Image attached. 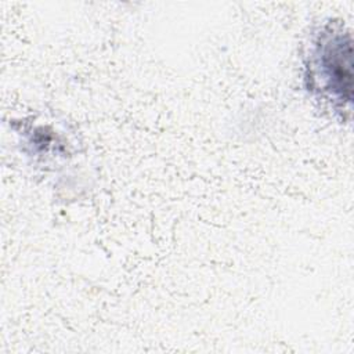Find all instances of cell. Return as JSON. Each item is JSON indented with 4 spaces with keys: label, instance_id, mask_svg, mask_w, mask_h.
I'll list each match as a JSON object with an SVG mask.
<instances>
[{
    "label": "cell",
    "instance_id": "1",
    "mask_svg": "<svg viewBox=\"0 0 354 354\" xmlns=\"http://www.w3.org/2000/svg\"><path fill=\"white\" fill-rule=\"evenodd\" d=\"M315 73L333 100H351V43L340 33L324 36L315 51Z\"/></svg>",
    "mask_w": 354,
    "mask_h": 354
}]
</instances>
